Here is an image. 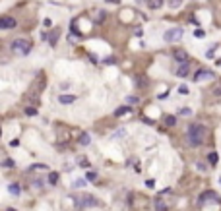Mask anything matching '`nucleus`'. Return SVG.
Masks as SVG:
<instances>
[{
  "label": "nucleus",
  "instance_id": "nucleus-6",
  "mask_svg": "<svg viewBox=\"0 0 221 211\" xmlns=\"http://www.w3.org/2000/svg\"><path fill=\"white\" fill-rule=\"evenodd\" d=\"M208 201H214V204H217V205H219V198L215 196L214 192H204L202 196H200V205H206Z\"/></svg>",
  "mask_w": 221,
  "mask_h": 211
},
{
  "label": "nucleus",
  "instance_id": "nucleus-15",
  "mask_svg": "<svg viewBox=\"0 0 221 211\" xmlns=\"http://www.w3.org/2000/svg\"><path fill=\"white\" fill-rule=\"evenodd\" d=\"M146 4L151 8V10H159L163 6V0H146Z\"/></svg>",
  "mask_w": 221,
  "mask_h": 211
},
{
  "label": "nucleus",
  "instance_id": "nucleus-29",
  "mask_svg": "<svg viewBox=\"0 0 221 211\" xmlns=\"http://www.w3.org/2000/svg\"><path fill=\"white\" fill-rule=\"evenodd\" d=\"M196 37H198V39H204V37H206V33H204V29H196V33H194Z\"/></svg>",
  "mask_w": 221,
  "mask_h": 211
},
{
  "label": "nucleus",
  "instance_id": "nucleus-3",
  "mask_svg": "<svg viewBox=\"0 0 221 211\" xmlns=\"http://www.w3.org/2000/svg\"><path fill=\"white\" fill-rule=\"evenodd\" d=\"M10 48H12V52H16L19 56H27L31 52V43L27 39H16V41H12Z\"/></svg>",
  "mask_w": 221,
  "mask_h": 211
},
{
  "label": "nucleus",
  "instance_id": "nucleus-18",
  "mask_svg": "<svg viewBox=\"0 0 221 211\" xmlns=\"http://www.w3.org/2000/svg\"><path fill=\"white\" fill-rule=\"evenodd\" d=\"M85 180H87V182H95L97 180V172L95 171H89L87 174H85Z\"/></svg>",
  "mask_w": 221,
  "mask_h": 211
},
{
  "label": "nucleus",
  "instance_id": "nucleus-4",
  "mask_svg": "<svg viewBox=\"0 0 221 211\" xmlns=\"http://www.w3.org/2000/svg\"><path fill=\"white\" fill-rule=\"evenodd\" d=\"M184 37V31L182 27H171V29L165 31V35H163V39H165V43H177V41H181Z\"/></svg>",
  "mask_w": 221,
  "mask_h": 211
},
{
  "label": "nucleus",
  "instance_id": "nucleus-2",
  "mask_svg": "<svg viewBox=\"0 0 221 211\" xmlns=\"http://www.w3.org/2000/svg\"><path fill=\"white\" fill-rule=\"evenodd\" d=\"M169 196H173V190L171 188H165L163 192H159V196L155 198V201H153V209L155 211H169L171 201L165 200V198H169Z\"/></svg>",
  "mask_w": 221,
  "mask_h": 211
},
{
  "label": "nucleus",
  "instance_id": "nucleus-24",
  "mask_svg": "<svg viewBox=\"0 0 221 211\" xmlns=\"http://www.w3.org/2000/svg\"><path fill=\"white\" fill-rule=\"evenodd\" d=\"M2 167L12 169V167H14V161H12V159H4V161H2Z\"/></svg>",
  "mask_w": 221,
  "mask_h": 211
},
{
  "label": "nucleus",
  "instance_id": "nucleus-7",
  "mask_svg": "<svg viewBox=\"0 0 221 211\" xmlns=\"http://www.w3.org/2000/svg\"><path fill=\"white\" fill-rule=\"evenodd\" d=\"M78 205H80V207H93V205H97V200L93 196H87V194H85L84 198L78 200Z\"/></svg>",
  "mask_w": 221,
  "mask_h": 211
},
{
  "label": "nucleus",
  "instance_id": "nucleus-11",
  "mask_svg": "<svg viewBox=\"0 0 221 211\" xmlns=\"http://www.w3.org/2000/svg\"><path fill=\"white\" fill-rule=\"evenodd\" d=\"M43 39L49 41L51 45H56V39H58V31H51V33H43Z\"/></svg>",
  "mask_w": 221,
  "mask_h": 211
},
{
  "label": "nucleus",
  "instance_id": "nucleus-28",
  "mask_svg": "<svg viewBox=\"0 0 221 211\" xmlns=\"http://www.w3.org/2000/svg\"><path fill=\"white\" fill-rule=\"evenodd\" d=\"M181 2H182V0H169L171 8H178V6H181Z\"/></svg>",
  "mask_w": 221,
  "mask_h": 211
},
{
  "label": "nucleus",
  "instance_id": "nucleus-21",
  "mask_svg": "<svg viewBox=\"0 0 221 211\" xmlns=\"http://www.w3.org/2000/svg\"><path fill=\"white\" fill-rule=\"evenodd\" d=\"M126 103H128V105H136V103H140V99H138L136 95H130V97H126Z\"/></svg>",
  "mask_w": 221,
  "mask_h": 211
},
{
  "label": "nucleus",
  "instance_id": "nucleus-8",
  "mask_svg": "<svg viewBox=\"0 0 221 211\" xmlns=\"http://www.w3.org/2000/svg\"><path fill=\"white\" fill-rule=\"evenodd\" d=\"M16 19L10 18V16H4V18H0V27L2 29H12V27H16Z\"/></svg>",
  "mask_w": 221,
  "mask_h": 211
},
{
  "label": "nucleus",
  "instance_id": "nucleus-5",
  "mask_svg": "<svg viewBox=\"0 0 221 211\" xmlns=\"http://www.w3.org/2000/svg\"><path fill=\"white\" fill-rule=\"evenodd\" d=\"M211 80H215V74L211 72V70L200 68L198 72L194 74V81H196V84H204V81H211Z\"/></svg>",
  "mask_w": 221,
  "mask_h": 211
},
{
  "label": "nucleus",
  "instance_id": "nucleus-22",
  "mask_svg": "<svg viewBox=\"0 0 221 211\" xmlns=\"http://www.w3.org/2000/svg\"><path fill=\"white\" fill-rule=\"evenodd\" d=\"M165 124H167V126H175V124H177V118H175V116H167Z\"/></svg>",
  "mask_w": 221,
  "mask_h": 211
},
{
  "label": "nucleus",
  "instance_id": "nucleus-36",
  "mask_svg": "<svg viewBox=\"0 0 221 211\" xmlns=\"http://www.w3.org/2000/svg\"><path fill=\"white\" fill-rule=\"evenodd\" d=\"M196 169H198V171H206V165H202V163H198V165H196Z\"/></svg>",
  "mask_w": 221,
  "mask_h": 211
},
{
  "label": "nucleus",
  "instance_id": "nucleus-37",
  "mask_svg": "<svg viewBox=\"0 0 221 211\" xmlns=\"http://www.w3.org/2000/svg\"><path fill=\"white\" fill-rule=\"evenodd\" d=\"M105 2H110V4H118L120 0H105Z\"/></svg>",
  "mask_w": 221,
  "mask_h": 211
},
{
  "label": "nucleus",
  "instance_id": "nucleus-26",
  "mask_svg": "<svg viewBox=\"0 0 221 211\" xmlns=\"http://www.w3.org/2000/svg\"><path fill=\"white\" fill-rule=\"evenodd\" d=\"M178 114H181V116H190L192 110L190 109H181V110H178Z\"/></svg>",
  "mask_w": 221,
  "mask_h": 211
},
{
  "label": "nucleus",
  "instance_id": "nucleus-16",
  "mask_svg": "<svg viewBox=\"0 0 221 211\" xmlns=\"http://www.w3.org/2000/svg\"><path fill=\"white\" fill-rule=\"evenodd\" d=\"M128 113H130V107L124 105V107H118V109L114 110V116H124V114H128Z\"/></svg>",
  "mask_w": 221,
  "mask_h": 211
},
{
  "label": "nucleus",
  "instance_id": "nucleus-12",
  "mask_svg": "<svg viewBox=\"0 0 221 211\" xmlns=\"http://www.w3.org/2000/svg\"><path fill=\"white\" fill-rule=\"evenodd\" d=\"M58 101L62 103V105H72L74 101H76V95H66V93H62L58 97Z\"/></svg>",
  "mask_w": 221,
  "mask_h": 211
},
{
  "label": "nucleus",
  "instance_id": "nucleus-32",
  "mask_svg": "<svg viewBox=\"0 0 221 211\" xmlns=\"http://www.w3.org/2000/svg\"><path fill=\"white\" fill-rule=\"evenodd\" d=\"M178 93H182V95H188V87H186V85H181V87H178Z\"/></svg>",
  "mask_w": 221,
  "mask_h": 211
},
{
  "label": "nucleus",
  "instance_id": "nucleus-17",
  "mask_svg": "<svg viewBox=\"0 0 221 211\" xmlns=\"http://www.w3.org/2000/svg\"><path fill=\"white\" fill-rule=\"evenodd\" d=\"M208 161H210V165H217V161H219V155L215 151H211L210 155H208Z\"/></svg>",
  "mask_w": 221,
  "mask_h": 211
},
{
  "label": "nucleus",
  "instance_id": "nucleus-31",
  "mask_svg": "<svg viewBox=\"0 0 221 211\" xmlns=\"http://www.w3.org/2000/svg\"><path fill=\"white\" fill-rule=\"evenodd\" d=\"M85 182H87V180H76L74 186H76V188H81V186H85Z\"/></svg>",
  "mask_w": 221,
  "mask_h": 211
},
{
  "label": "nucleus",
  "instance_id": "nucleus-25",
  "mask_svg": "<svg viewBox=\"0 0 221 211\" xmlns=\"http://www.w3.org/2000/svg\"><path fill=\"white\" fill-rule=\"evenodd\" d=\"M25 114H27V116H35V114H37V109H33V107H27V109H25Z\"/></svg>",
  "mask_w": 221,
  "mask_h": 211
},
{
  "label": "nucleus",
  "instance_id": "nucleus-38",
  "mask_svg": "<svg viewBox=\"0 0 221 211\" xmlns=\"http://www.w3.org/2000/svg\"><path fill=\"white\" fill-rule=\"evenodd\" d=\"M6 211H18V209H12V207H8V209H6Z\"/></svg>",
  "mask_w": 221,
  "mask_h": 211
},
{
  "label": "nucleus",
  "instance_id": "nucleus-9",
  "mask_svg": "<svg viewBox=\"0 0 221 211\" xmlns=\"http://www.w3.org/2000/svg\"><path fill=\"white\" fill-rule=\"evenodd\" d=\"M78 143H80V145H89V143H91V136H89L87 132H81V134L78 136Z\"/></svg>",
  "mask_w": 221,
  "mask_h": 211
},
{
  "label": "nucleus",
  "instance_id": "nucleus-34",
  "mask_svg": "<svg viewBox=\"0 0 221 211\" xmlns=\"http://www.w3.org/2000/svg\"><path fill=\"white\" fill-rule=\"evenodd\" d=\"M146 186H147V188H153V186H155V180H151V178H149V180L146 182Z\"/></svg>",
  "mask_w": 221,
  "mask_h": 211
},
{
  "label": "nucleus",
  "instance_id": "nucleus-39",
  "mask_svg": "<svg viewBox=\"0 0 221 211\" xmlns=\"http://www.w3.org/2000/svg\"><path fill=\"white\" fill-rule=\"evenodd\" d=\"M217 66H221V58H219V60H217Z\"/></svg>",
  "mask_w": 221,
  "mask_h": 211
},
{
  "label": "nucleus",
  "instance_id": "nucleus-13",
  "mask_svg": "<svg viewBox=\"0 0 221 211\" xmlns=\"http://www.w3.org/2000/svg\"><path fill=\"white\" fill-rule=\"evenodd\" d=\"M175 58L181 62V64H184V62H188V52L186 51H175Z\"/></svg>",
  "mask_w": 221,
  "mask_h": 211
},
{
  "label": "nucleus",
  "instance_id": "nucleus-10",
  "mask_svg": "<svg viewBox=\"0 0 221 211\" xmlns=\"http://www.w3.org/2000/svg\"><path fill=\"white\" fill-rule=\"evenodd\" d=\"M188 72H190V68H188V62H184V64H181V66L177 68V72H175V74H177L178 78H186Z\"/></svg>",
  "mask_w": 221,
  "mask_h": 211
},
{
  "label": "nucleus",
  "instance_id": "nucleus-27",
  "mask_svg": "<svg viewBox=\"0 0 221 211\" xmlns=\"http://www.w3.org/2000/svg\"><path fill=\"white\" fill-rule=\"evenodd\" d=\"M214 56H215V47H211L210 51L206 52V58H214Z\"/></svg>",
  "mask_w": 221,
  "mask_h": 211
},
{
  "label": "nucleus",
  "instance_id": "nucleus-30",
  "mask_svg": "<svg viewBox=\"0 0 221 211\" xmlns=\"http://www.w3.org/2000/svg\"><path fill=\"white\" fill-rule=\"evenodd\" d=\"M43 25H45V27H51V25H52V19H51V18H45V19H43Z\"/></svg>",
  "mask_w": 221,
  "mask_h": 211
},
{
  "label": "nucleus",
  "instance_id": "nucleus-33",
  "mask_svg": "<svg viewBox=\"0 0 221 211\" xmlns=\"http://www.w3.org/2000/svg\"><path fill=\"white\" fill-rule=\"evenodd\" d=\"M134 35H136V37H142V35H144V31H142V27H138V29L134 31Z\"/></svg>",
  "mask_w": 221,
  "mask_h": 211
},
{
  "label": "nucleus",
  "instance_id": "nucleus-23",
  "mask_svg": "<svg viewBox=\"0 0 221 211\" xmlns=\"http://www.w3.org/2000/svg\"><path fill=\"white\" fill-rule=\"evenodd\" d=\"M78 163H80V167H84V169L89 167V161L85 159V157H80V161H78Z\"/></svg>",
  "mask_w": 221,
  "mask_h": 211
},
{
  "label": "nucleus",
  "instance_id": "nucleus-19",
  "mask_svg": "<svg viewBox=\"0 0 221 211\" xmlns=\"http://www.w3.org/2000/svg\"><path fill=\"white\" fill-rule=\"evenodd\" d=\"M58 172H49V182H51V184H56V182H58Z\"/></svg>",
  "mask_w": 221,
  "mask_h": 211
},
{
  "label": "nucleus",
  "instance_id": "nucleus-14",
  "mask_svg": "<svg viewBox=\"0 0 221 211\" xmlns=\"http://www.w3.org/2000/svg\"><path fill=\"white\" fill-rule=\"evenodd\" d=\"M29 172H49V167H47V165H39V163H37V165H31V167H29Z\"/></svg>",
  "mask_w": 221,
  "mask_h": 211
},
{
  "label": "nucleus",
  "instance_id": "nucleus-1",
  "mask_svg": "<svg viewBox=\"0 0 221 211\" xmlns=\"http://www.w3.org/2000/svg\"><path fill=\"white\" fill-rule=\"evenodd\" d=\"M204 138H206V128H204L202 124H192V126L188 128V132H186V142H188V145H192V147L202 145Z\"/></svg>",
  "mask_w": 221,
  "mask_h": 211
},
{
  "label": "nucleus",
  "instance_id": "nucleus-20",
  "mask_svg": "<svg viewBox=\"0 0 221 211\" xmlns=\"http://www.w3.org/2000/svg\"><path fill=\"white\" fill-rule=\"evenodd\" d=\"M8 190H10V194L18 196V194H19V184H10V186H8Z\"/></svg>",
  "mask_w": 221,
  "mask_h": 211
},
{
  "label": "nucleus",
  "instance_id": "nucleus-35",
  "mask_svg": "<svg viewBox=\"0 0 221 211\" xmlns=\"http://www.w3.org/2000/svg\"><path fill=\"white\" fill-rule=\"evenodd\" d=\"M18 145H19L18 139H12V142H10V147H18Z\"/></svg>",
  "mask_w": 221,
  "mask_h": 211
}]
</instances>
